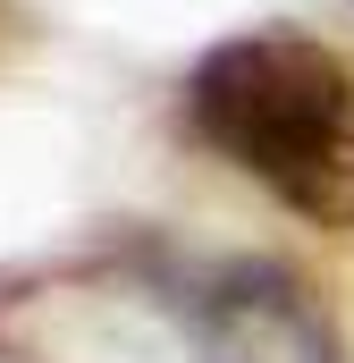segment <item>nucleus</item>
<instances>
[{"instance_id": "1", "label": "nucleus", "mask_w": 354, "mask_h": 363, "mask_svg": "<svg viewBox=\"0 0 354 363\" xmlns=\"http://www.w3.org/2000/svg\"><path fill=\"white\" fill-rule=\"evenodd\" d=\"M185 135L253 178L295 211L304 228L354 237V60L295 34V26H245L211 43L177 85Z\"/></svg>"}, {"instance_id": "2", "label": "nucleus", "mask_w": 354, "mask_h": 363, "mask_svg": "<svg viewBox=\"0 0 354 363\" xmlns=\"http://www.w3.org/2000/svg\"><path fill=\"white\" fill-rule=\"evenodd\" d=\"M185 347L194 363H346L338 313L270 254H236L185 279Z\"/></svg>"}]
</instances>
